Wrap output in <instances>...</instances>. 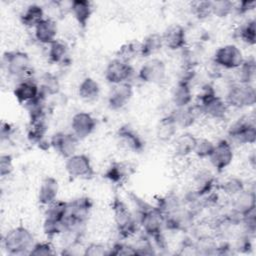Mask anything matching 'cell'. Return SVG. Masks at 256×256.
<instances>
[{
	"label": "cell",
	"instance_id": "9c48e42d",
	"mask_svg": "<svg viewBox=\"0 0 256 256\" xmlns=\"http://www.w3.org/2000/svg\"><path fill=\"white\" fill-rule=\"evenodd\" d=\"M166 75V64L159 58L148 59L137 73L138 79L147 84H161L165 81Z\"/></svg>",
	"mask_w": 256,
	"mask_h": 256
},
{
	"label": "cell",
	"instance_id": "cb8c5ba5",
	"mask_svg": "<svg viewBox=\"0 0 256 256\" xmlns=\"http://www.w3.org/2000/svg\"><path fill=\"white\" fill-rule=\"evenodd\" d=\"M69 11L81 28H85L93 13V6L87 0H74L69 3Z\"/></svg>",
	"mask_w": 256,
	"mask_h": 256
},
{
	"label": "cell",
	"instance_id": "44dd1931",
	"mask_svg": "<svg viewBox=\"0 0 256 256\" xmlns=\"http://www.w3.org/2000/svg\"><path fill=\"white\" fill-rule=\"evenodd\" d=\"M132 168L133 167L128 162L114 161L107 167L103 176L113 184L122 185L133 173Z\"/></svg>",
	"mask_w": 256,
	"mask_h": 256
},
{
	"label": "cell",
	"instance_id": "e0dca14e",
	"mask_svg": "<svg viewBox=\"0 0 256 256\" xmlns=\"http://www.w3.org/2000/svg\"><path fill=\"white\" fill-rule=\"evenodd\" d=\"M161 35L163 45L169 50L177 51L186 48L187 33L183 26L179 24L170 25Z\"/></svg>",
	"mask_w": 256,
	"mask_h": 256
},
{
	"label": "cell",
	"instance_id": "52a82bcc",
	"mask_svg": "<svg viewBox=\"0 0 256 256\" xmlns=\"http://www.w3.org/2000/svg\"><path fill=\"white\" fill-rule=\"evenodd\" d=\"M228 137L232 142L240 145L254 144L256 141L255 118L244 116L236 120L228 128Z\"/></svg>",
	"mask_w": 256,
	"mask_h": 256
},
{
	"label": "cell",
	"instance_id": "277c9868",
	"mask_svg": "<svg viewBox=\"0 0 256 256\" xmlns=\"http://www.w3.org/2000/svg\"><path fill=\"white\" fill-rule=\"evenodd\" d=\"M3 68L8 76L18 81L32 78V66L29 55L21 50L6 51L2 58Z\"/></svg>",
	"mask_w": 256,
	"mask_h": 256
},
{
	"label": "cell",
	"instance_id": "603a6c76",
	"mask_svg": "<svg viewBox=\"0 0 256 256\" xmlns=\"http://www.w3.org/2000/svg\"><path fill=\"white\" fill-rule=\"evenodd\" d=\"M59 192V184L57 179L51 176L45 177L38 189L37 200L40 205L48 206L57 200Z\"/></svg>",
	"mask_w": 256,
	"mask_h": 256
},
{
	"label": "cell",
	"instance_id": "74e56055",
	"mask_svg": "<svg viewBox=\"0 0 256 256\" xmlns=\"http://www.w3.org/2000/svg\"><path fill=\"white\" fill-rule=\"evenodd\" d=\"M137 56H140V42L138 41H130L123 44L117 52V58L129 63Z\"/></svg>",
	"mask_w": 256,
	"mask_h": 256
},
{
	"label": "cell",
	"instance_id": "f6af8a7d",
	"mask_svg": "<svg viewBox=\"0 0 256 256\" xmlns=\"http://www.w3.org/2000/svg\"><path fill=\"white\" fill-rule=\"evenodd\" d=\"M110 248L106 247L100 243H91L84 248V255H91V256H103L109 255Z\"/></svg>",
	"mask_w": 256,
	"mask_h": 256
},
{
	"label": "cell",
	"instance_id": "d6a6232c",
	"mask_svg": "<svg viewBox=\"0 0 256 256\" xmlns=\"http://www.w3.org/2000/svg\"><path fill=\"white\" fill-rule=\"evenodd\" d=\"M46 99L47 98H45L40 94L36 99L24 105V108L27 111L29 116V121L46 119V113H47Z\"/></svg>",
	"mask_w": 256,
	"mask_h": 256
},
{
	"label": "cell",
	"instance_id": "9a60e30c",
	"mask_svg": "<svg viewBox=\"0 0 256 256\" xmlns=\"http://www.w3.org/2000/svg\"><path fill=\"white\" fill-rule=\"evenodd\" d=\"M97 126V119L90 113L80 111L72 116L71 132L80 140L90 136Z\"/></svg>",
	"mask_w": 256,
	"mask_h": 256
},
{
	"label": "cell",
	"instance_id": "ffe728a7",
	"mask_svg": "<svg viewBox=\"0 0 256 256\" xmlns=\"http://www.w3.org/2000/svg\"><path fill=\"white\" fill-rule=\"evenodd\" d=\"M35 40L42 45H49L57 39V22L52 17H45L34 29Z\"/></svg>",
	"mask_w": 256,
	"mask_h": 256
},
{
	"label": "cell",
	"instance_id": "2e32d148",
	"mask_svg": "<svg viewBox=\"0 0 256 256\" xmlns=\"http://www.w3.org/2000/svg\"><path fill=\"white\" fill-rule=\"evenodd\" d=\"M133 96V86L130 82L114 84L108 93L107 104L112 110L124 108Z\"/></svg>",
	"mask_w": 256,
	"mask_h": 256
},
{
	"label": "cell",
	"instance_id": "8992f818",
	"mask_svg": "<svg viewBox=\"0 0 256 256\" xmlns=\"http://www.w3.org/2000/svg\"><path fill=\"white\" fill-rule=\"evenodd\" d=\"M229 107L242 109L251 107L256 102V90L253 84L248 83H231L224 98Z\"/></svg>",
	"mask_w": 256,
	"mask_h": 256
},
{
	"label": "cell",
	"instance_id": "f546056e",
	"mask_svg": "<svg viewBox=\"0 0 256 256\" xmlns=\"http://www.w3.org/2000/svg\"><path fill=\"white\" fill-rule=\"evenodd\" d=\"M47 57L48 61L53 64H62L68 58V46L67 44L56 39L49 45H47Z\"/></svg>",
	"mask_w": 256,
	"mask_h": 256
},
{
	"label": "cell",
	"instance_id": "836d02e7",
	"mask_svg": "<svg viewBox=\"0 0 256 256\" xmlns=\"http://www.w3.org/2000/svg\"><path fill=\"white\" fill-rule=\"evenodd\" d=\"M48 130L46 119L29 121L27 129V138L33 144L41 145L44 140Z\"/></svg>",
	"mask_w": 256,
	"mask_h": 256
},
{
	"label": "cell",
	"instance_id": "7402d4cb",
	"mask_svg": "<svg viewBox=\"0 0 256 256\" xmlns=\"http://www.w3.org/2000/svg\"><path fill=\"white\" fill-rule=\"evenodd\" d=\"M171 115L173 116L178 128H188L192 126L203 114L200 107L196 103H191L186 107L175 108L171 112Z\"/></svg>",
	"mask_w": 256,
	"mask_h": 256
},
{
	"label": "cell",
	"instance_id": "7c38bea8",
	"mask_svg": "<svg viewBox=\"0 0 256 256\" xmlns=\"http://www.w3.org/2000/svg\"><path fill=\"white\" fill-rule=\"evenodd\" d=\"M233 158L234 151L232 144L229 140L222 139L215 143L208 160L216 171L222 172L232 163Z\"/></svg>",
	"mask_w": 256,
	"mask_h": 256
},
{
	"label": "cell",
	"instance_id": "d4e9b609",
	"mask_svg": "<svg viewBox=\"0 0 256 256\" xmlns=\"http://www.w3.org/2000/svg\"><path fill=\"white\" fill-rule=\"evenodd\" d=\"M171 100L175 108H182L190 105L193 100L191 83L185 80H178L172 89Z\"/></svg>",
	"mask_w": 256,
	"mask_h": 256
},
{
	"label": "cell",
	"instance_id": "d590c367",
	"mask_svg": "<svg viewBox=\"0 0 256 256\" xmlns=\"http://www.w3.org/2000/svg\"><path fill=\"white\" fill-rule=\"evenodd\" d=\"M40 89V94L45 98L56 95L60 90V83L56 75L52 73H45L41 76L40 80L37 81Z\"/></svg>",
	"mask_w": 256,
	"mask_h": 256
},
{
	"label": "cell",
	"instance_id": "8fae6325",
	"mask_svg": "<svg viewBox=\"0 0 256 256\" xmlns=\"http://www.w3.org/2000/svg\"><path fill=\"white\" fill-rule=\"evenodd\" d=\"M67 174L75 179H90L95 175L90 158L82 153H76L65 161Z\"/></svg>",
	"mask_w": 256,
	"mask_h": 256
},
{
	"label": "cell",
	"instance_id": "ac0fdd59",
	"mask_svg": "<svg viewBox=\"0 0 256 256\" xmlns=\"http://www.w3.org/2000/svg\"><path fill=\"white\" fill-rule=\"evenodd\" d=\"M255 200L256 196L254 190L246 188L232 197V211L240 218V221L243 216L255 211Z\"/></svg>",
	"mask_w": 256,
	"mask_h": 256
},
{
	"label": "cell",
	"instance_id": "4dcf8cb0",
	"mask_svg": "<svg viewBox=\"0 0 256 256\" xmlns=\"http://www.w3.org/2000/svg\"><path fill=\"white\" fill-rule=\"evenodd\" d=\"M163 46L162 35L159 33H151L140 42V56L145 58L150 57L161 50Z\"/></svg>",
	"mask_w": 256,
	"mask_h": 256
},
{
	"label": "cell",
	"instance_id": "7dc6e473",
	"mask_svg": "<svg viewBox=\"0 0 256 256\" xmlns=\"http://www.w3.org/2000/svg\"><path fill=\"white\" fill-rule=\"evenodd\" d=\"M14 135V127L12 124L2 121L0 125V138L1 141H8L11 139V137Z\"/></svg>",
	"mask_w": 256,
	"mask_h": 256
},
{
	"label": "cell",
	"instance_id": "6da1fadb",
	"mask_svg": "<svg viewBox=\"0 0 256 256\" xmlns=\"http://www.w3.org/2000/svg\"><path fill=\"white\" fill-rule=\"evenodd\" d=\"M133 201L136 203L137 212L135 214L140 228L143 230L144 234L153 239L159 246L164 243L163 239V227L165 226L164 215L157 208L150 206L134 196Z\"/></svg>",
	"mask_w": 256,
	"mask_h": 256
},
{
	"label": "cell",
	"instance_id": "3957f363",
	"mask_svg": "<svg viewBox=\"0 0 256 256\" xmlns=\"http://www.w3.org/2000/svg\"><path fill=\"white\" fill-rule=\"evenodd\" d=\"M111 208L114 223L119 235L123 239L130 238L135 235L140 228L135 213H133L127 204L117 196L114 197Z\"/></svg>",
	"mask_w": 256,
	"mask_h": 256
},
{
	"label": "cell",
	"instance_id": "b9f144b4",
	"mask_svg": "<svg viewBox=\"0 0 256 256\" xmlns=\"http://www.w3.org/2000/svg\"><path fill=\"white\" fill-rule=\"evenodd\" d=\"M192 13L198 19H207L212 14V1H196L191 5Z\"/></svg>",
	"mask_w": 256,
	"mask_h": 256
},
{
	"label": "cell",
	"instance_id": "4316f807",
	"mask_svg": "<svg viewBox=\"0 0 256 256\" xmlns=\"http://www.w3.org/2000/svg\"><path fill=\"white\" fill-rule=\"evenodd\" d=\"M197 137L193 134L185 132L180 134L174 139L173 149L177 158H186L190 154H193Z\"/></svg>",
	"mask_w": 256,
	"mask_h": 256
},
{
	"label": "cell",
	"instance_id": "7a4b0ae2",
	"mask_svg": "<svg viewBox=\"0 0 256 256\" xmlns=\"http://www.w3.org/2000/svg\"><path fill=\"white\" fill-rule=\"evenodd\" d=\"M2 244L9 255L19 256L29 255L35 241L32 232L25 226L19 225L10 229L4 235Z\"/></svg>",
	"mask_w": 256,
	"mask_h": 256
},
{
	"label": "cell",
	"instance_id": "83f0119b",
	"mask_svg": "<svg viewBox=\"0 0 256 256\" xmlns=\"http://www.w3.org/2000/svg\"><path fill=\"white\" fill-rule=\"evenodd\" d=\"M177 129L178 126L170 113L161 118L158 122V125L156 127V137L161 142H169L175 138Z\"/></svg>",
	"mask_w": 256,
	"mask_h": 256
},
{
	"label": "cell",
	"instance_id": "ba28073f",
	"mask_svg": "<svg viewBox=\"0 0 256 256\" xmlns=\"http://www.w3.org/2000/svg\"><path fill=\"white\" fill-rule=\"evenodd\" d=\"M244 59L242 51L234 44H226L219 47L213 55V63L227 70H236Z\"/></svg>",
	"mask_w": 256,
	"mask_h": 256
},
{
	"label": "cell",
	"instance_id": "bcb514c9",
	"mask_svg": "<svg viewBox=\"0 0 256 256\" xmlns=\"http://www.w3.org/2000/svg\"><path fill=\"white\" fill-rule=\"evenodd\" d=\"M256 6L255 1H241L237 4L234 3V12H236L238 15H245L251 10H253Z\"/></svg>",
	"mask_w": 256,
	"mask_h": 256
},
{
	"label": "cell",
	"instance_id": "e575fe53",
	"mask_svg": "<svg viewBox=\"0 0 256 256\" xmlns=\"http://www.w3.org/2000/svg\"><path fill=\"white\" fill-rule=\"evenodd\" d=\"M237 80L235 82L252 84L256 76V62L254 58L244 59L243 63L236 69Z\"/></svg>",
	"mask_w": 256,
	"mask_h": 256
},
{
	"label": "cell",
	"instance_id": "7bdbcfd3",
	"mask_svg": "<svg viewBox=\"0 0 256 256\" xmlns=\"http://www.w3.org/2000/svg\"><path fill=\"white\" fill-rule=\"evenodd\" d=\"M54 253H55L54 247L50 241H41V242H35L29 255L48 256V255H53Z\"/></svg>",
	"mask_w": 256,
	"mask_h": 256
},
{
	"label": "cell",
	"instance_id": "5b68a950",
	"mask_svg": "<svg viewBox=\"0 0 256 256\" xmlns=\"http://www.w3.org/2000/svg\"><path fill=\"white\" fill-rule=\"evenodd\" d=\"M68 210V202L56 200L46 206L44 212L43 231L48 238L61 235L65 229V218Z\"/></svg>",
	"mask_w": 256,
	"mask_h": 256
},
{
	"label": "cell",
	"instance_id": "1f68e13d",
	"mask_svg": "<svg viewBox=\"0 0 256 256\" xmlns=\"http://www.w3.org/2000/svg\"><path fill=\"white\" fill-rule=\"evenodd\" d=\"M215 179L207 171H200L195 175L194 184L195 188L193 194L195 197H202L209 194L214 187Z\"/></svg>",
	"mask_w": 256,
	"mask_h": 256
},
{
	"label": "cell",
	"instance_id": "5bb4252c",
	"mask_svg": "<svg viewBox=\"0 0 256 256\" xmlns=\"http://www.w3.org/2000/svg\"><path fill=\"white\" fill-rule=\"evenodd\" d=\"M116 139L119 146L127 151L139 153L144 149L143 138L129 125H122L116 132Z\"/></svg>",
	"mask_w": 256,
	"mask_h": 256
},
{
	"label": "cell",
	"instance_id": "484cf974",
	"mask_svg": "<svg viewBox=\"0 0 256 256\" xmlns=\"http://www.w3.org/2000/svg\"><path fill=\"white\" fill-rule=\"evenodd\" d=\"M43 19H45V11L44 8L38 4L26 6L20 14V22L27 28L34 29Z\"/></svg>",
	"mask_w": 256,
	"mask_h": 256
},
{
	"label": "cell",
	"instance_id": "30bf717a",
	"mask_svg": "<svg viewBox=\"0 0 256 256\" xmlns=\"http://www.w3.org/2000/svg\"><path fill=\"white\" fill-rule=\"evenodd\" d=\"M134 75V68L129 62L114 58L108 62L104 70V78L111 85L130 82Z\"/></svg>",
	"mask_w": 256,
	"mask_h": 256
},
{
	"label": "cell",
	"instance_id": "ee69618b",
	"mask_svg": "<svg viewBox=\"0 0 256 256\" xmlns=\"http://www.w3.org/2000/svg\"><path fill=\"white\" fill-rule=\"evenodd\" d=\"M14 169L13 158L10 154H1L0 155V176L2 178L8 177Z\"/></svg>",
	"mask_w": 256,
	"mask_h": 256
},
{
	"label": "cell",
	"instance_id": "8d00e7d4",
	"mask_svg": "<svg viewBox=\"0 0 256 256\" xmlns=\"http://www.w3.org/2000/svg\"><path fill=\"white\" fill-rule=\"evenodd\" d=\"M238 37L248 45H254L256 43V21L255 19H249L243 23L238 31Z\"/></svg>",
	"mask_w": 256,
	"mask_h": 256
},
{
	"label": "cell",
	"instance_id": "d6986e66",
	"mask_svg": "<svg viewBox=\"0 0 256 256\" xmlns=\"http://www.w3.org/2000/svg\"><path fill=\"white\" fill-rule=\"evenodd\" d=\"M13 95L17 102L24 106L40 95L38 82L33 78L18 81L13 89Z\"/></svg>",
	"mask_w": 256,
	"mask_h": 256
},
{
	"label": "cell",
	"instance_id": "60d3db41",
	"mask_svg": "<svg viewBox=\"0 0 256 256\" xmlns=\"http://www.w3.org/2000/svg\"><path fill=\"white\" fill-rule=\"evenodd\" d=\"M234 12V2L228 0L212 1V14L219 18H225Z\"/></svg>",
	"mask_w": 256,
	"mask_h": 256
},
{
	"label": "cell",
	"instance_id": "f1b7e54d",
	"mask_svg": "<svg viewBox=\"0 0 256 256\" xmlns=\"http://www.w3.org/2000/svg\"><path fill=\"white\" fill-rule=\"evenodd\" d=\"M79 97L86 102H93L100 95V85L92 77L84 78L78 86Z\"/></svg>",
	"mask_w": 256,
	"mask_h": 256
},
{
	"label": "cell",
	"instance_id": "f35d334b",
	"mask_svg": "<svg viewBox=\"0 0 256 256\" xmlns=\"http://www.w3.org/2000/svg\"><path fill=\"white\" fill-rule=\"evenodd\" d=\"M220 188L222 189L224 194L230 197H233L238 193H240L242 190H244L245 185L242 179L238 177H230L220 185Z\"/></svg>",
	"mask_w": 256,
	"mask_h": 256
},
{
	"label": "cell",
	"instance_id": "ab89813d",
	"mask_svg": "<svg viewBox=\"0 0 256 256\" xmlns=\"http://www.w3.org/2000/svg\"><path fill=\"white\" fill-rule=\"evenodd\" d=\"M215 143L207 138L197 137L193 154H195L198 158L201 159H208L211 152L213 151Z\"/></svg>",
	"mask_w": 256,
	"mask_h": 256
},
{
	"label": "cell",
	"instance_id": "4fadbf2b",
	"mask_svg": "<svg viewBox=\"0 0 256 256\" xmlns=\"http://www.w3.org/2000/svg\"><path fill=\"white\" fill-rule=\"evenodd\" d=\"M78 139L72 132H57L50 139V146L63 158L67 159L77 153Z\"/></svg>",
	"mask_w": 256,
	"mask_h": 256
}]
</instances>
